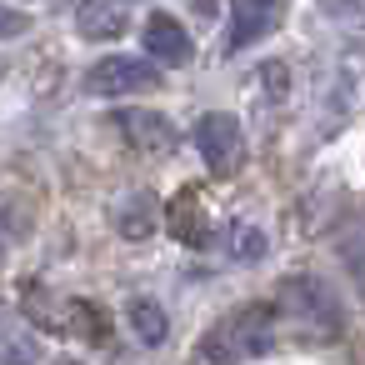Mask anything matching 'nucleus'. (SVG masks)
<instances>
[{
	"label": "nucleus",
	"mask_w": 365,
	"mask_h": 365,
	"mask_svg": "<svg viewBox=\"0 0 365 365\" xmlns=\"http://www.w3.org/2000/svg\"><path fill=\"white\" fill-rule=\"evenodd\" d=\"M290 335L300 340H335L340 335V300L320 275H295L280 285V315H275Z\"/></svg>",
	"instance_id": "f257e3e1"
},
{
	"label": "nucleus",
	"mask_w": 365,
	"mask_h": 365,
	"mask_svg": "<svg viewBox=\"0 0 365 365\" xmlns=\"http://www.w3.org/2000/svg\"><path fill=\"white\" fill-rule=\"evenodd\" d=\"M275 345V315L265 305H245L235 315H225L210 335V355L215 360H245V355H265Z\"/></svg>",
	"instance_id": "f03ea898"
},
{
	"label": "nucleus",
	"mask_w": 365,
	"mask_h": 365,
	"mask_svg": "<svg viewBox=\"0 0 365 365\" xmlns=\"http://www.w3.org/2000/svg\"><path fill=\"white\" fill-rule=\"evenodd\" d=\"M160 86V76H155V66L150 61H140V56H106V61H96L91 71H86V91L91 96H145V91H155Z\"/></svg>",
	"instance_id": "7ed1b4c3"
},
{
	"label": "nucleus",
	"mask_w": 365,
	"mask_h": 365,
	"mask_svg": "<svg viewBox=\"0 0 365 365\" xmlns=\"http://www.w3.org/2000/svg\"><path fill=\"white\" fill-rule=\"evenodd\" d=\"M240 145H245V135H240V120H235V115H225V110L200 115V125H195V150H200V160H205L215 175H225V170L240 165Z\"/></svg>",
	"instance_id": "20e7f679"
},
{
	"label": "nucleus",
	"mask_w": 365,
	"mask_h": 365,
	"mask_svg": "<svg viewBox=\"0 0 365 365\" xmlns=\"http://www.w3.org/2000/svg\"><path fill=\"white\" fill-rule=\"evenodd\" d=\"M145 56L150 61H160L165 71H175V66H185L190 56H195V46H190V31L170 16V11H150L145 16Z\"/></svg>",
	"instance_id": "39448f33"
},
{
	"label": "nucleus",
	"mask_w": 365,
	"mask_h": 365,
	"mask_svg": "<svg viewBox=\"0 0 365 365\" xmlns=\"http://www.w3.org/2000/svg\"><path fill=\"white\" fill-rule=\"evenodd\" d=\"M120 135H125V145H135L140 155H170V145H175L170 120L155 115V110H120Z\"/></svg>",
	"instance_id": "423d86ee"
},
{
	"label": "nucleus",
	"mask_w": 365,
	"mask_h": 365,
	"mask_svg": "<svg viewBox=\"0 0 365 365\" xmlns=\"http://www.w3.org/2000/svg\"><path fill=\"white\" fill-rule=\"evenodd\" d=\"M285 21L280 6H270V0H245V6L230 11V51H245L265 36H275V26Z\"/></svg>",
	"instance_id": "0eeeda50"
},
{
	"label": "nucleus",
	"mask_w": 365,
	"mask_h": 365,
	"mask_svg": "<svg viewBox=\"0 0 365 365\" xmlns=\"http://www.w3.org/2000/svg\"><path fill=\"white\" fill-rule=\"evenodd\" d=\"M76 31L81 41H115L130 31V6H106V0H91V6L76 11Z\"/></svg>",
	"instance_id": "6e6552de"
},
{
	"label": "nucleus",
	"mask_w": 365,
	"mask_h": 365,
	"mask_svg": "<svg viewBox=\"0 0 365 365\" xmlns=\"http://www.w3.org/2000/svg\"><path fill=\"white\" fill-rule=\"evenodd\" d=\"M125 320H130V330H135L145 345H160V340H165V330H170V325H165V310H160L155 300H135Z\"/></svg>",
	"instance_id": "1a4fd4ad"
},
{
	"label": "nucleus",
	"mask_w": 365,
	"mask_h": 365,
	"mask_svg": "<svg viewBox=\"0 0 365 365\" xmlns=\"http://www.w3.org/2000/svg\"><path fill=\"white\" fill-rule=\"evenodd\" d=\"M26 31H31V11L0 6V41H16V36H26Z\"/></svg>",
	"instance_id": "9d476101"
},
{
	"label": "nucleus",
	"mask_w": 365,
	"mask_h": 365,
	"mask_svg": "<svg viewBox=\"0 0 365 365\" xmlns=\"http://www.w3.org/2000/svg\"><path fill=\"white\" fill-rule=\"evenodd\" d=\"M340 250H345V260H350V270H355V280H360V290H365V230H350V240H345Z\"/></svg>",
	"instance_id": "9b49d317"
},
{
	"label": "nucleus",
	"mask_w": 365,
	"mask_h": 365,
	"mask_svg": "<svg viewBox=\"0 0 365 365\" xmlns=\"http://www.w3.org/2000/svg\"><path fill=\"white\" fill-rule=\"evenodd\" d=\"M11 245H16V225H11V215H6V205H0V260L11 255Z\"/></svg>",
	"instance_id": "f8f14e48"
}]
</instances>
